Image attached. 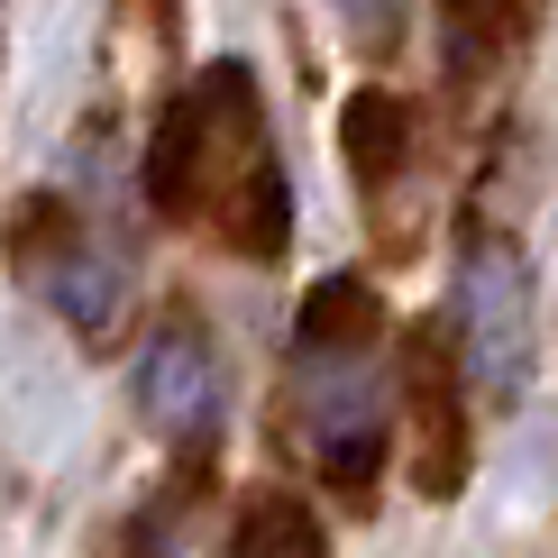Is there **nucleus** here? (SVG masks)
Returning <instances> with one entry per match:
<instances>
[{
	"mask_svg": "<svg viewBox=\"0 0 558 558\" xmlns=\"http://www.w3.org/2000/svg\"><path fill=\"white\" fill-rule=\"evenodd\" d=\"M147 202L166 220H220L239 239V257H284V156L266 147L257 83L247 64H211V83H193L147 137Z\"/></svg>",
	"mask_w": 558,
	"mask_h": 558,
	"instance_id": "obj_1",
	"label": "nucleus"
},
{
	"mask_svg": "<svg viewBox=\"0 0 558 558\" xmlns=\"http://www.w3.org/2000/svg\"><path fill=\"white\" fill-rule=\"evenodd\" d=\"M522 257L513 247H485V257L468 266V312H476V348H485V376H495V393H522Z\"/></svg>",
	"mask_w": 558,
	"mask_h": 558,
	"instance_id": "obj_2",
	"label": "nucleus"
},
{
	"mask_svg": "<svg viewBox=\"0 0 558 558\" xmlns=\"http://www.w3.org/2000/svg\"><path fill=\"white\" fill-rule=\"evenodd\" d=\"M137 403H147L166 430L211 422V357H202L193 339H156L147 357H137Z\"/></svg>",
	"mask_w": 558,
	"mask_h": 558,
	"instance_id": "obj_3",
	"label": "nucleus"
},
{
	"mask_svg": "<svg viewBox=\"0 0 558 558\" xmlns=\"http://www.w3.org/2000/svg\"><path fill=\"white\" fill-rule=\"evenodd\" d=\"M403 147H412V110L393 101V92H348V110H339V156L357 166L366 193H385V183H393Z\"/></svg>",
	"mask_w": 558,
	"mask_h": 558,
	"instance_id": "obj_4",
	"label": "nucleus"
},
{
	"mask_svg": "<svg viewBox=\"0 0 558 558\" xmlns=\"http://www.w3.org/2000/svg\"><path fill=\"white\" fill-rule=\"evenodd\" d=\"M366 330H376V293L366 284H320L312 302H302V348H357Z\"/></svg>",
	"mask_w": 558,
	"mask_h": 558,
	"instance_id": "obj_5",
	"label": "nucleus"
},
{
	"mask_svg": "<svg viewBox=\"0 0 558 558\" xmlns=\"http://www.w3.org/2000/svg\"><path fill=\"white\" fill-rule=\"evenodd\" d=\"M439 28H449L458 64H476V56H495V46L522 37V0H439Z\"/></svg>",
	"mask_w": 558,
	"mask_h": 558,
	"instance_id": "obj_6",
	"label": "nucleus"
},
{
	"mask_svg": "<svg viewBox=\"0 0 558 558\" xmlns=\"http://www.w3.org/2000/svg\"><path fill=\"white\" fill-rule=\"evenodd\" d=\"M229 558H330V549H320V531H312L302 504H257L239 522V541H229Z\"/></svg>",
	"mask_w": 558,
	"mask_h": 558,
	"instance_id": "obj_7",
	"label": "nucleus"
},
{
	"mask_svg": "<svg viewBox=\"0 0 558 558\" xmlns=\"http://www.w3.org/2000/svg\"><path fill=\"white\" fill-rule=\"evenodd\" d=\"M339 19L357 37H393V28H403V0H339Z\"/></svg>",
	"mask_w": 558,
	"mask_h": 558,
	"instance_id": "obj_8",
	"label": "nucleus"
}]
</instances>
